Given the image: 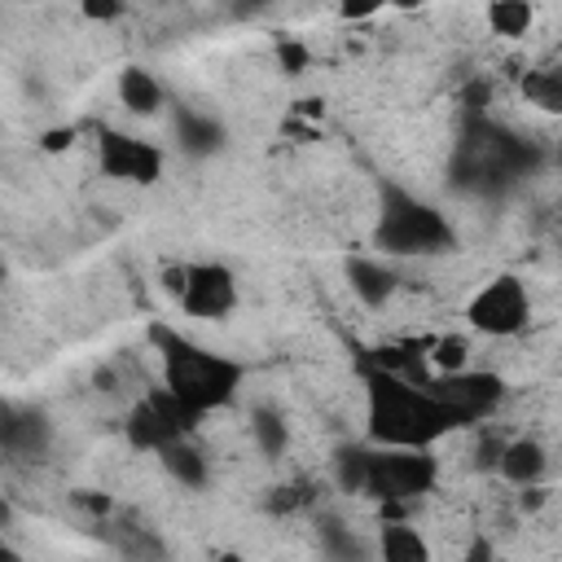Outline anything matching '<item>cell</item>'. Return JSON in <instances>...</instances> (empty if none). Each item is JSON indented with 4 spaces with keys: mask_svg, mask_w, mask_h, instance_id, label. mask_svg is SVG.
I'll use <instances>...</instances> for the list:
<instances>
[{
    "mask_svg": "<svg viewBox=\"0 0 562 562\" xmlns=\"http://www.w3.org/2000/svg\"><path fill=\"white\" fill-rule=\"evenodd\" d=\"M0 558H9V549H4V544H0Z\"/></svg>",
    "mask_w": 562,
    "mask_h": 562,
    "instance_id": "1f68e13d",
    "label": "cell"
},
{
    "mask_svg": "<svg viewBox=\"0 0 562 562\" xmlns=\"http://www.w3.org/2000/svg\"><path fill=\"white\" fill-rule=\"evenodd\" d=\"M9 413H13V400H0V426L9 422Z\"/></svg>",
    "mask_w": 562,
    "mask_h": 562,
    "instance_id": "f546056e",
    "label": "cell"
},
{
    "mask_svg": "<svg viewBox=\"0 0 562 562\" xmlns=\"http://www.w3.org/2000/svg\"><path fill=\"white\" fill-rule=\"evenodd\" d=\"M544 470H549V452H544L540 439H531V435L505 439V448H501V457H496V474H501L505 483L527 487V483H540Z\"/></svg>",
    "mask_w": 562,
    "mask_h": 562,
    "instance_id": "8fae6325",
    "label": "cell"
},
{
    "mask_svg": "<svg viewBox=\"0 0 562 562\" xmlns=\"http://www.w3.org/2000/svg\"><path fill=\"white\" fill-rule=\"evenodd\" d=\"M531 22H536L531 0H492L487 4V26L505 40H522L531 31Z\"/></svg>",
    "mask_w": 562,
    "mask_h": 562,
    "instance_id": "e0dca14e",
    "label": "cell"
},
{
    "mask_svg": "<svg viewBox=\"0 0 562 562\" xmlns=\"http://www.w3.org/2000/svg\"><path fill=\"white\" fill-rule=\"evenodd\" d=\"M373 246L391 259H413V255H443L457 246L452 224L443 220V211L417 202L404 189H386L378 228H373Z\"/></svg>",
    "mask_w": 562,
    "mask_h": 562,
    "instance_id": "3957f363",
    "label": "cell"
},
{
    "mask_svg": "<svg viewBox=\"0 0 562 562\" xmlns=\"http://www.w3.org/2000/svg\"><path fill=\"white\" fill-rule=\"evenodd\" d=\"M364 465H369V448H342L334 457V483H338V492H360L364 487Z\"/></svg>",
    "mask_w": 562,
    "mask_h": 562,
    "instance_id": "44dd1931",
    "label": "cell"
},
{
    "mask_svg": "<svg viewBox=\"0 0 562 562\" xmlns=\"http://www.w3.org/2000/svg\"><path fill=\"white\" fill-rule=\"evenodd\" d=\"M435 479H439V461L430 457V448H378V452L369 448L360 492L382 505H400V501L430 492Z\"/></svg>",
    "mask_w": 562,
    "mask_h": 562,
    "instance_id": "277c9868",
    "label": "cell"
},
{
    "mask_svg": "<svg viewBox=\"0 0 562 562\" xmlns=\"http://www.w3.org/2000/svg\"><path fill=\"white\" fill-rule=\"evenodd\" d=\"M149 342H154L158 356H162V386H167L193 417H206V413L224 408V404L237 395V386H241V364H237V360L189 342V338L176 334L171 325H149Z\"/></svg>",
    "mask_w": 562,
    "mask_h": 562,
    "instance_id": "7a4b0ae2",
    "label": "cell"
},
{
    "mask_svg": "<svg viewBox=\"0 0 562 562\" xmlns=\"http://www.w3.org/2000/svg\"><path fill=\"white\" fill-rule=\"evenodd\" d=\"M347 285H351V294H356L364 307H382V303L395 294L400 277H395L391 263L360 255V259H347Z\"/></svg>",
    "mask_w": 562,
    "mask_h": 562,
    "instance_id": "4fadbf2b",
    "label": "cell"
},
{
    "mask_svg": "<svg viewBox=\"0 0 562 562\" xmlns=\"http://www.w3.org/2000/svg\"><path fill=\"white\" fill-rule=\"evenodd\" d=\"M522 97H527L531 105H540L544 114H558V110H562V70H553V66L527 70V79H522Z\"/></svg>",
    "mask_w": 562,
    "mask_h": 562,
    "instance_id": "ac0fdd59",
    "label": "cell"
},
{
    "mask_svg": "<svg viewBox=\"0 0 562 562\" xmlns=\"http://www.w3.org/2000/svg\"><path fill=\"white\" fill-rule=\"evenodd\" d=\"M250 435H255V443H259L263 457H281L285 443H290L285 417H281L277 408H255V413H250Z\"/></svg>",
    "mask_w": 562,
    "mask_h": 562,
    "instance_id": "ffe728a7",
    "label": "cell"
},
{
    "mask_svg": "<svg viewBox=\"0 0 562 562\" xmlns=\"http://www.w3.org/2000/svg\"><path fill=\"white\" fill-rule=\"evenodd\" d=\"M180 285H184V263L162 268V290H167V294H180Z\"/></svg>",
    "mask_w": 562,
    "mask_h": 562,
    "instance_id": "83f0119b",
    "label": "cell"
},
{
    "mask_svg": "<svg viewBox=\"0 0 562 562\" xmlns=\"http://www.w3.org/2000/svg\"><path fill=\"white\" fill-rule=\"evenodd\" d=\"M127 9V0H79V13L88 22H119Z\"/></svg>",
    "mask_w": 562,
    "mask_h": 562,
    "instance_id": "7402d4cb",
    "label": "cell"
},
{
    "mask_svg": "<svg viewBox=\"0 0 562 562\" xmlns=\"http://www.w3.org/2000/svg\"><path fill=\"white\" fill-rule=\"evenodd\" d=\"M119 101L127 105V114H158L162 110V83L145 70V66H123L119 70Z\"/></svg>",
    "mask_w": 562,
    "mask_h": 562,
    "instance_id": "5bb4252c",
    "label": "cell"
},
{
    "mask_svg": "<svg viewBox=\"0 0 562 562\" xmlns=\"http://www.w3.org/2000/svg\"><path fill=\"white\" fill-rule=\"evenodd\" d=\"M13 522V505H9V496L0 492V527H9Z\"/></svg>",
    "mask_w": 562,
    "mask_h": 562,
    "instance_id": "f1b7e54d",
    "label": "cell"
},
{
    "mask_svg": "<svg viewBox=\"0 0 562 562\" xmlns=\"http://www.w3.org/2000/svg\"><path fill=\"white\" fill-rule=\"evenodd\" d=\"M158 457H162V470H167L176 483H184V487H202V483H206V457L189 443V435L162 443Z\"/></svg>",
    "mask_w": 562,
    "mask_h": 562,
    "instance_id": "9a60e30c",
    "label": "cell"
},
{
    "mask_svg": "<svg viewBox=\"0 0 562 562\" xmlns=\"http://www.w3.org/2000/svg\"><path fill=\"white\" fill-rule=\"evenodd\" d=\"M386 4H395V9H417V4H426V0H386Z\"/></svg>",
    "mask_w": 562,
    "mask_h": 562,
    "instance_id": "4dcf8cb0",
    "label": "cell"
},
{
    "mask_svg": "<svg viewBox=\"0 0 562 562\" xmlns=\"http://www.w3.org/2000/svg\"><path fill=\"white\" fill-rule=\"evenodd\" d=\"M378 553L386 562H426L430 558V544L422 540V531H413L404 522H386L378 531Z\"/></svg>",
    "mask_w": 562,
    "mask_h": 562,
    "instance_id": "2e32d148",
    "label": "cell"
},
{
    "mask_svg": "<svg viewBox=\"0 0 562 562\" xmlns=\"http://www.w3.org/2000/svg\"><path fill=\"white\" fill-rule=\"evenodd\" d=\"M193 426H198V417H193L167 386H149V391L127 408V422H123L127 443L140 448V452H158L162 443L184 439Z\"/></svg>",
    "mask_w": 562,
    "mask_h": 562,
    "instance_id": "8992f818",
    "label": "cell"
},
{
    "mask_svg": "<svg viewBox=\"0 0 562 562\" xmlns=\"http://www.w3.org/2000/svg\"><path fill=\"white\" fill-rule=\"evenodd\" d=\"M321 531H325V553H329V558H351V553H364V544L347 540V536L338 531V522H325Z\"/></svg>",
    "mask_w": 562,
    "mask_h": 562,
    "instance_id": "603a6c76",
    "label": "cell"
},
{
    "mask_svg": "<svg viewBox=\"0 0 562 562\" xmlns=\"http://www.w3.org/2000/svg\"><path fill=\"white\" fill-rule=\"evenodd\" d=\"M176 299L198 321H224L237 307V281L224 263H184V285Z\"/></svg>",
    "mask_w": 562,
    "mask_h": 562,
    "instance_id": "ba28073f",
    "label": "cell"
},
{
    "mask_svg": "<svg viewBox=\"0 0 562 562\" xmlns=\"http://www.w3.org/2000/svg\"><path fill=\"white\" fill-rule=\"evenodd\" d=\"M48 443H53V422L40 408L13 404L9 422L0 426V452L4 457H40Z\"/></svg>",
    "mask_w": 562,
    "mask_h": 562,
    "instance_id": "30bf717a",
    "label": "cell"
},
{
    "mask_svg": "<svg viewBox=\"0 0 562 562\" xmlns=\"http://www.w3.org/2000/svg\"><path fill=\"white\" fill-rule=\"evenodd\" d=\"M501 448H505V439H501V435H483V439H479V448H474V465H479V470H496Z\"/></svg>",
    "mask_w": 562,
    "mask_h": 562,
    "instance_id": "d4e9b609",
    "label": "cell"
},
{
    "mask_svg": "<svg viewBox=\"0 0 562 562\" xmlns=\"http://www.w3.org/2000/svg\"><path fill=\"white\" fill-rule=\"evenodd\" d=\"M40 145H44L48 154L70 149V145H75V127H53V132H44V136H40Z\"/></svg>",
    "mask_w": 562,
    "mask_h": 562,
    "instance_id": "4316f807",
    "label": "cell"
},
{
    "mask_svg": "<svg viewBox=\"0 0 562 562\" xmlns=\"http://www.w3.org/2000/svg\"><path fill=\"white\" fill-rule=\"evenodd\" d=\"M277 61H281L285 75H303V70H307V48L294 44V40H285V44L277 48Z\"/></svg>",
    "mask_w": 562,
    "mask_h": 562,
    "instance_id": "cb8c5ba5",
    "label": "cell"
},
{
    "mask_svg": "<svg viewBox=\"0 0 562 562\" xmlns=\"http://www.w3.org/2000/svg\"><path fill=\"white\" fill-rule=\"evenodd\" d=\"M457 426H465L461 413L426 382L369 369V439L378 448H430Z\"/></svg>",
    "mask_w": 562,
    "mask_h": 562,
    "instance_id": "6da1fadb",
    "label": "cell"
},
{
    "mask_svg": "<svg viewBox=\"0 0 562 562\" xmlns=\"http://www.w3.org/2000/svg\"><path fill=\"white\" fill-rule=\"evenodd\" d=\"M443 404H452L457 413H461V422L470 426V422H479V417H487L501 400H505V382L496 378V373H487V369H457V373H435L430 382H426Z\"/></svg>",
    "mask_w": 562,
    "mask_h": 562,
    "instance_id": "52a82bcc",
    "label": "cell"
},
{
    "mask_svg": "<svg viewBox=\"0 0 562 562\" xmlns=\"http://www.w3.org/2000/svg\"><path fill=\"white\" fill-rule=\"evenodd\" d=\"M97 158H101V171L114 176V180H127V184H154L162 176V149L149 145V140H136L127 132H101L97 136Z\"/></svg>",
    "mask_w": 562,
    "mask_h": 562,
    "instance_id": "9c48e42d",
    "label": "cell"
},
{
    "mask_svg": "<svg viewBox=\"0 0 562 562\" xmlns=\"http://www.w3.org/2000/svg\"><path fill=\"white\" fill-rule=\"evenodd\" d=\"M426 347H430V351H426L430 373H457V369L470 364V338H465V334H439V338H430Z\"/></svg>",
    "mask_w": 562,
    "mask_h": 562,
    "instance_id": "d6986e66",
    "label": "cell"
},
{
    "mask_svg": "<svg viewBox=\"0 0 562 562\" xmlns=\"http://www.w3.org/2000/svg\"><path fill=\"white\" fill-rule=\"evenodd\" d=\"M465 321H470V329H479L487 338H514L531 321V294H527V285L514 272L492 277L465 303Z\"/></svg>",
    "mask_w": 562,
    "mask_h": 562,
    "instance_id": "5b68a950",
    "label": "cell"
},
{
    "mask_svg": "<svg viewBox=\"0 0 562 562\" xmlns=\"http://www.w3.org/2000/svg\"><path fill=\"white\" fill-rule=\"evenodd\" d=\"M378 9H386V0H338V13H342L347 22H364V18H373Z\"/></svg>",
    "mask_w": 562,
    "mask_h": 562,
    "instance_id": "484cf974",
    "label": "cell"
},
{
    "mask_svg": "<svg viewBox=\"0 0 562 562\" xmlns=\"http://www.w3.org/2000/svg\"><path fill=\"white\" fill-rule=\"evenodd\" d=\"M224 123L220 119H211V114H202V110H189V105H180L176 110V149L180 154H189V158H211V154H220L224 149Z\"/></svg>",
    "mask_w": 562,
    "mask_h": 562,
    "instance_id": "7c38bea8",
    "label": "cell"
}]
</instances>
